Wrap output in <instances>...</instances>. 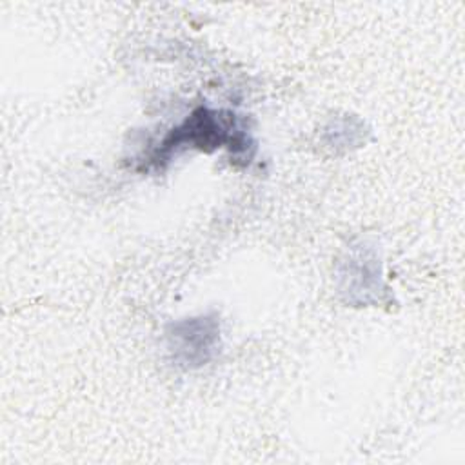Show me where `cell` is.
Wrapping results in <instances>:
<instances>
[{
  "mask_svg": "<svg viewBox=\"0 0 465 465\" xmlns=\"http://www.w3.org/2000/svg\"><path fill=\"white\" fill-rule=\"evenodd\" d=\"M223 143H229L234 154H247V149L251 147L249 136L236 127L234 114L198 107L191 113V116H187L185 122H182L178 127L171 129L163 136L149 162L153 165L169 162V158L185 145H193L198 149H205V145H209L213 149Z\"/></svg>",
  "mask_w": 465,
  "mask_h": 465,
  "instance_id": "cell-1",
  "label": "cell"
},
{
  "mask_svg": "<svg viewBox=\"0 0 465 465\" xmlns=\"http://www.w3.org/2000/svg\"><path fill=\"white\" fill-rule=\"evenodd\" d=\"M218 322L211 316L176 322L167 331L169 349L183 367H200L209 361L218 341Z\"/></svg>",
  "mask_w": 465,
  "mask_h": 465,
  "instance_id": "cell-2",
  "label": "cell"
}]
</instances>
